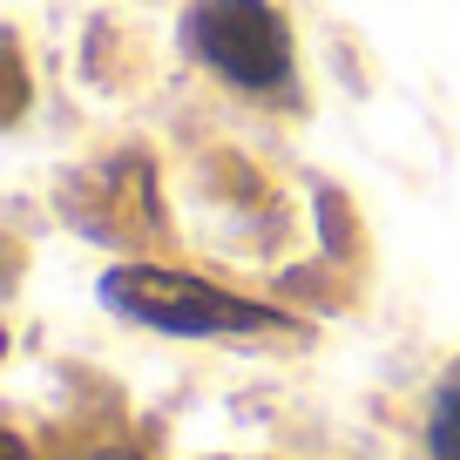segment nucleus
Returning a JSON list of instances; mask_svg holds the SVG:
<instances>
[{"instance_id":"5","label":"nucleus","mask_w":460,"mask_h":460,"mask_svg":"<svg viewBox=\"0 0 460 460\" xmlns=\"http://www.w3.org/2000/svg\"><path fill=\"white\" fill-rule=\"evenodd\" d=\"M95 460H136V454H122V447H109V454H95Z\"/></svg>"},{"instance_id":"3","label":"nucleus","mask_w":460,"mask_h":460,"mask_svg":"<svg viewBox=\"0 0 460 460\" xmlns=\"http://www.w3.org/2000/svg\"><path fill=\"white\" fill-rule=\"evenodd\" d=\"M427 440H433V460H460V373L440 386V400H433V427H427Z\"/></svg>"},{"instance_id":"4","label":"nucleus","mask_w":460,"mask_h":460,"mask_svg":"<svg viewBox=\"0 0 460 460\" xmlns=\"http://www.w3.org/2000/svg\"><path fill=\"white\" fill-rule=\"evenodd\" d=\"M7 460H28V447H21V440H7Z\"/></svg>"},{"instance_id":"2","label":"nucleus","mask_w":460,"mask_h":460,"mask_svg":"<svg viewBox=\"0 0 460 460\" xmlns=\"http://www.w3.org/2000/svg\"><path fill=\"white\" fill-rule=\"evenodd\" d=\"M190 41L224 82L237 88H285L291 82V28L271 0H197Z\"/></svg>"},{"instance_id":"1","label":"nucleus","mask_w":460,"mask_h":460,"mask_svg":"<svg viewBox=\"0 0 460 460\" xmlns=\"http://www.w3.org/2000/svg\"><path fill=\"white\" fill-rule=\"evenodd\" d=\"M102 298L136 325L176 332V339H217V332H264L285 325L271 305H251L224 285H203L190 271H163V264H122L102 278Z\"/></svg>"}]
</instances>
